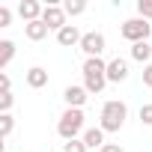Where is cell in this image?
<instances>
[{"label": "cell", "instance_id": "obj_23", "mask_svg": "<svg viewBox=\"0 0 152 152\" xmlns=\"http://www.w3.org/2000/svg\"><path fill=\"white\" fill-rule=\"evenodd\" d=\"M0 93H12V81L6 72H0Z\"/></svg>", "mask_w": 152, "mask_h": 152}, {"label": "cell", "instance_id": "obj_9", "mask_svg": "<svg viewBox=\"0 0 152 152\" xmlns=\"http://www.w3.org/2000/svg\"><path fill=\"white\" fill-rule=\"evenodd\" d=\"M63 99H66L69 107H84L87 99H90V93H87V87H66L63 90Z\"/></svg>", "mask_w": 152, "mask_h": 152}, {"label": "cell", "instance_id": "obj_17", "mask_svg": "<svg viewBox=\"0 0 152 152\" xmlns=\"http://www.w3.org/2000/svg\"><path fill=\"white\" fill-rule=\"evenodd\" d=\"M12 128H15V119H12V113H0V137H9L12 134Z\"/></svg>", "mask_w": 152, "mask_h": 152}, {"label": "cell", "instance_id": "obj_24", "mask_svg": "<svg viewBox=\"0 0 152 152\" xmlns=\"http://www.w3.org/2000/svg\"><path fill=\"white\" fill-rule=\"evenodd\" d=\"M143 84L152 90V63H149V66H143Z\"/></svg>", "mask_w": 152, "mask_h": 152}, {"label": "cell", "instance_id": "obj_8", "mask_svg": "<svg viewBox=\"0 0 152 152\" xmlns=\"http://www.w3.org/2000/svg\"><path fill=\"white\" fill-rule=\"evenodd\" d=\"M42 12H45V6H42V3H36V0H21V3H18V15L24 18V24L39 21V18H42Z\"/></svg>", "mask_w": 152, "mask_h": 152}, {"label": "cell", "instance_id": "obj_4", "mask_svg": "<svg viewBox=\"0 0 152 152\" xmlns=\"http://www.w3.org/2000/svg\"><path fill=\"white\" fill-rule=\"evenodd\" d=\"M122 39H128L131 45H137V42H146L149 39V33H152V24L146 21V18H128L125 24H122Z\"/></svg>", "mask_w": 152, "mask_h": 152}, {"label": "cell", "instance_id": "obj_22", "mask_svg": "<svg viewBox=\"0 0 152 152\" xmlns=\"http://www.w3.org/2000/svg\"><path fill=\"white\" fill-rule=\"evenodd\" d=\"M9 24H12V9L0 6V27H9Z\"/></svg>", "mask_w": 152, "mask_h": 152}, {"label": "cell", "instance_id": "obj_14", "mask_svg": "<svg viewBox=\"0 0 152 152\" xmlns=\"http://www.w3.org/2000/svg\"><path fill=\"white\" fill-rule=\"evenodd\" d=\"M84 143H87V149H102L104 146V131L102 128H87L84 131Z\"/></svg>", "mask_w": 152, "mask_h": 152}, {"label": "cell", "instance_id": "obj_12", "mask_svg": "<svg viewBox=\"0 0 152 152\" xmlns=\"http://www.w3.org/2000/svg\"><path fill=\"white\" fill-rule=\"evenodd\" d=\"M24 36L30 39V42H42L45 36H48V24L39 18V21H30V24H24Z\"/></svg>", "mask_w": 152, "mask_h": 152}, {"label": "cell", "instance_id": "obj_5", "mask_svg": "<svg viewBox=\"0 0 152 152\" xmlns=\"http://www.w3.org/2000/svg\"><path fill=\"white\" fill-rule=\"evenodd\" d=\"M78 48L87 54V60H90V57H102V51H104V36H102L99 30L84 33V39H81V45H78Z\"/></svg>", "mask_w": 152, "mask_h": 152}, {"label": "cell", "instance_id": "obj_18", "mask_svg": "<svg viewBox=\"0 0 152 152\" xmlns=\"http://www.w3.org/2000/svg\"><path fill=\"white\" fill-rule=\"evenodd\" d=\"M137 18H152V0H137Z\"/></svg>", "mask_w": 152, "mask_h": 152}, {"label": "cell", "instance_id": "obj_10", "mask_svg": "<svg viewBox=\"0 0 152 152\" xmlns=\"http://www.w3.org/2000/svg\"><path fill=\"white\" fill-rule=\"evenodd\" d=\"M81 39H84V33L75 27V24H66V27L57 33V42H60L63 48H75V45H81Z\"/></svg>", "mask_w": 152, "mask_h": 152}, {"label": "cell", "instance_id": "obj_25", "mask_svg": "<svg viewBox=\"0 0 152 152\" xmlns=\"http://www.w3.org/2000/svg\"><path fill=\"white\" fill-rule=\"evenodd\" d=\"M99 152H122V146H119V143H104Z\"/></svg>", "mask_w": 152, "mask_h": 152}, {"label": "cell", "instance_id": "obj_2", "mask_svg": "<svg viewBox=\"0 0 152 152\" xmlns=\"http://www.w3.org/2000/svg\"><path fill=\"white\" fill-rule=\"evenodd\" d=\"M128 119V104L119 99H110L102 104V116H99V128L102 131H119Z\"/></svg>", "mask_w": 152, "mask_h": 152}, {"label": "cell", "instance_id": "obj_13", "mask_svg": "<svg viewBox=\"0 0 152 152\" xmlns=\"http://www.w3.org/2000/svg\"><path fill=\"white\" fill-rule=\"evenodd\" d=\"M131 60L149 66V60H152V45H149V42H137V45H131Z\"/></svg>", "mask_w": 152, "mask_h": 152}, {"label": "cell", "instance_id": "obj_11", "mask_svg": "<svg viewBox=\"0 0 152 152\" xmlns=\"http://www.w3.org/2000/svg\"><path fill=\"white\" fill-rule=\"evenodd\" d=\"M24 81H27V87H33V90H42V87H48V72H45L42 66H33V69H27Z\"/></svg>", "mask_w": 152, "mask_h": 152}, {"label": "cell", "instance_id": "obj_21", "mask_svg": "<svg viewBox=\"0 0 152 152\" xmlns=\"http://www.w3.org/2000/svg\"><path fill=\"white\" fill-rule=\"evenodd\" d=\"M12 102H15V96H12V93H0V110H3V113H9Z\"/></svg>", "mask_w": 152, "mask_h": 152}, {"label": "cell", "instance_id": "obj_19", "mask_svg": "<svg viewBox=\"0 0 152 152\" xmlns=\"http://www.w3.org/2000/svg\"><path fill=\"white\" fill-rule=\"evenodd\" d=\"M63 152H87V143L84 140H69V143H63Z\"/></svg>", "mask_w": 152, "mask_h": 152}, {"label": "cell", "instance_id": "obj_16", "mask_svg": "<svg viewBox=\"0 0 152 152\" xmlns=\"http://www.w3.org/2000/svg\"><path fill=\"white\" fill-rule=\"evenodd\" d=\"M63 9H66V15H84L87 12V3H84V0H66V3H63Z\"/></svg>", "mask_w": 152, "mask_h": 152}, {"label": "cell", "instance_id": "obj_3", "mask_svg": "<svg viewBox=\"0 0 152 152\" xmlns=\"http://www.w3.org/2000/svg\"><path fill=\"white\" fill-rule=\"evenodd\" d=\"M81 131H84V110L81 107H66L60 122H57V134L69 143V140H78Z\"/></svg>", "mask_w": 152, "mask_h": 152}, {"label": "cell", "instance_id": "obj_6", "mask_svg": "<svg viewBox=\"0 0 152 152\" xmlns=\"http://www.w3.org/2000/svg\"><path fill=\"white\" fill-rule=\"evenodd\" d=\"M42 21L48 24V30H63L66 27V9L63 6H57V3H48L45 6V12H42Z\"/></svg>", "mask_w": 152, "mask_h": 152}, {"label": "cell", "instance_id": "obj_7", "mask_svg": "<svg viewBox=\"0 0 152 152\" xmlns=\"http://www.w3.org/2000/svg\"><path fill=\"white\" fill-rule=\"evenodd\" d=\"M125 78H128V63L122 57H113L107 63V84H122Z\"/></svg>", "mask_w": 152, "mask_h": 152}, {"label": "cell", "instance_id": "obj_20", "mask_svg": "<svg viewBox=\"0 0 152 152\" xmlns=\"http://www.w3.org/2000/svg\"><path fill=\"white\" fill-rule=\"evenodd\" d=\"M140 122L143 125H152V102L149 104H140Z\"/></svg>", "mask_w": 152, "mask_h": 152}, {"label": "cell", "instance_id": "obj_1", "mask_svg": "<svg viewBox=\"0 0 152 152\" xmlns=\"http://www.w3.org/2000/svg\"><path fill=\"white\" fill-rule=\"evenodd\" d=\"M84 87H87V93H93V96H99V93L107 87V63H104L102 57L84 60Z\"/></svg>", "mask_w": 152, "mask_h": 152}, {"label": "cell", "instance_id": "obj_15", "mask_svg": "<svg viewBox=\"0 0 152 152\" xmlns=\"http://www.w3.org/2000/svg\"><path fill=\"white\" fill-rule=\"evenodd\" d=\"M12 57H15V42L3 39V42H0V72H3V69L12 63Z\"/></svg>", "mask_w": 152, "mask_h": 152}]
</instances>
